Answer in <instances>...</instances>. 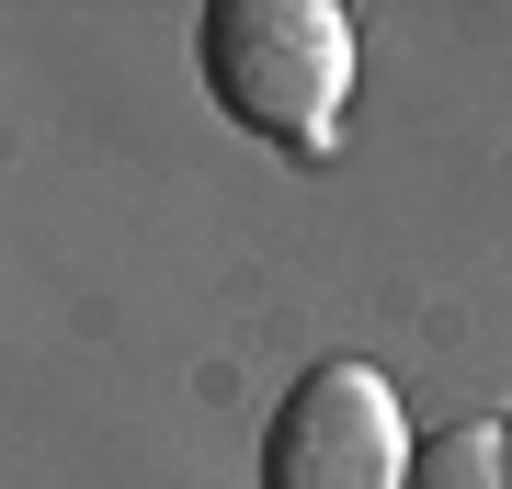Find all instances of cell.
<instances>
[{
	"label": "cell",
	"instance_id": "1",
	"mask_svg": "<svg viewBox=\"0 0 512 489\" xmlns=\"http://www.w3.org/2000/svg\"><path fill=\"white\" fill-rule=\"evenodd\" d=\"M194 69L228 126H251L274 148H319L353 91V23L330 0H217L194 23Z\"/></svg>",
	"mask_w": 512,
	"mask_h": 489
},
{
	"label": "cell",
	"instance_id": "2",
	"mask_svg": "<svg viewBox=\"0 0 512 489\" xmlns=\"http://www.w3.org/2000/svg\"><path fill=\"white\" fill-rule=\"evenodd\" d=\"M410 421L376 364H308L262 433V489H410Z\"/></svg>",
	"mask_w": 512,
	"mask_h": 489
},
{
	"label": "cell",
	"instance_id": "3",
	"mask_svg": "<svg viewBox=\"0 0 512 489\" xmlns=\"http://www.w3.org/2000/svg\"><path fill=\"white\" fill-rule=\"evenodd\" d=\"M410 489H512V433L501 421H456L410 455Z\"/></svg>",
	"mask_w": 512,
	"mask_h": 489
}]
</instances>
